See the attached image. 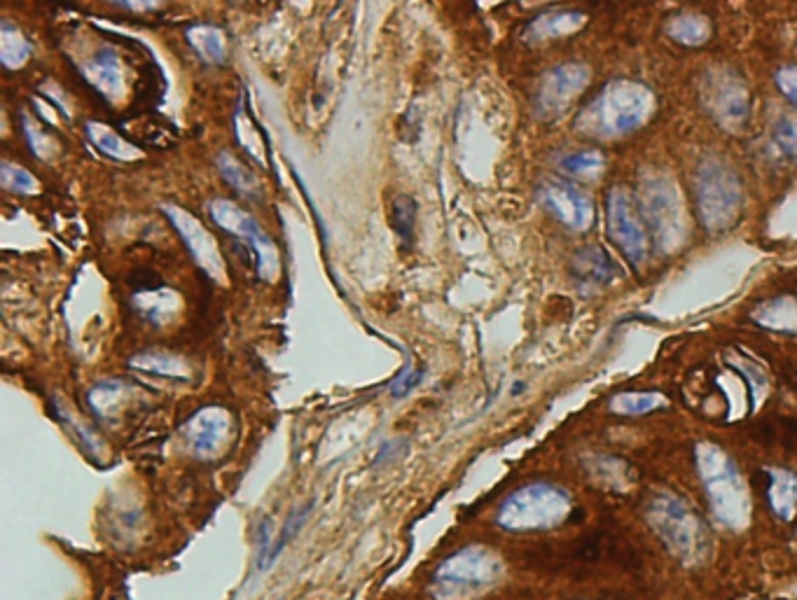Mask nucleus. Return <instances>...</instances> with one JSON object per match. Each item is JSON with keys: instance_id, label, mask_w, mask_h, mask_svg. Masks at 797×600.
<instances>
[{"instance_id": "obj_25", "label": "nucleus", "mask_w": 797, "mask_h": 600, "mask_svg": "<svg viewBox=\"0 0 797 600\" xmlns=\"http://www.w3.org/2000/svg\"><path fill=\"white\" fill-rule=\"evenodd\" d=\"M669 36L681 44H701L709 38V24L697 14H681L669 22Z\"/></svg>"}, {"instance_id": "obj_18", "label": "nucleus", "mask_w": 797, "mask_h": 600, "mask_svg": "<svg viewBox=\"0 0 797 600\" xmlns=\"http://www.w3.org/2000/svg\"><path fill=\"white\" fill-rule=\"evenodd\" d=\"M768 496L774 514H779L784 521H790L797 512V476L786 470L770 472Z\"/></svg>"}, {"instance_id": "obj_13", "label": "nucleus", "mask_w": 797, "mask_h": 600, "mask_svg": "<svg viewBox=\"0 0 797 600\" xmlns=\"http://www.w3.org/2000/svg\"><path fill=\"white\" fill-rule=\"evenodd\" d=\"M229 433V413L223 407L199 409L186 425V439L197 454H213L220 449Z\"/></svg>"}, {"instance_id": "obj_16", "label": "nucleus", "mask_w": 797, "mask_h": 600, "mask_svg": "<svg viewBox=\"0 0 797 600\" xmlns=\"http://www.w3.org/2000/svg\"><path fill=\"white\" fill-rule=\"evenodd\" d=\"M129 365L143 374L164 376V379H174V381H188L190 376V367L182 362V358L168 356V353H160V350L141 353V356L131 358Z\"/></svg>"}, {"instance_id": "obj_6", "label": "nucleus", "mask_w": 797, "mask_h": 600, "mask_svg": "<svg viewBox=\"0 0 797 600\" xmlns=\"http://www.w3.org/2000/svg\"><path fill=\"white\" fill-rule=\"evenodd\" d=\"M208 215L211 220L223 227L227 234H232L237 241L246 243V248L255 259L260 279L271 283L276 276H279L281 259L279 251H276V243L269 239L265 229L257 225L251 213H246L235 202H229V199H213V202H208Z\"/></svg>"}, {"instance_id": "obj_24", "label": "nucleus", "mask_w": 797, "mask_h": 600, "mask_svg": "<svg viewBox=\"0 0 797 600\" xmlns=\"http://www.w3.org/2000/svg\"><path fill=\"white\" fill-rule=\"evenodd\" d=\"M312 512H314V502H306V505H302V507H295V510L288 514V519L283 521L281 533L276 535V540H274V547H271V553H269V567H271L276 561H279V557L283 553V549H286L290 542H293V537L304 528V523H306V519L312 516Z\"/></svg>"}, {"instance_id": "obj_21", "label": "nucleus", "mask_w": 797, "mask_h": 600, "mask_svg": "<svg viewBox=\"0 0 797 600\" xmlns=\"http://www.w3.org/2000/svg\"><path fill=\"white\" fill-rule=\"evenodd\" d=\"M131 391H134V386H129V383L119 381V379L99 381L97 386L89 388L87 403H89L91 411H97L99 417H109L113 409H117L119 405L127 403V397H129Z\"/></svg>"}, {"instance_id": "obj_20", "label": "nucleus", "mask_w": 797, "mask_h": 600, "mask_svg": "<svg viewBox=\"0 0 797 600\" xmlns=\"http://www.w3.org/2000/svg\"><path fill=\"white\" fill-rule=\"evenodd\" d=\"M87 136H89V141L103 152V155H109L113 159L131 162V159L141 157V150L127 143L117 131L101 125V122H87Z\"/></svg>"}, {"instance_id": "obj_19", "label": "nucleus", "mask_w": 797, "mask_h": 600, "mask_svg": "<svg viewBox=\"0 0 797 600\" xmlns=\"http://www.w3.org/2000/svg\"><path fill=\"white\" fill-rule=\"evenodd\" d=\"M186 36H188L190 48L204 61H208V64H223L227 42H225V34L218 26L194 24L188 28Z\"/></svg>"}, {"instance_id": "obj_27", "label": "nucleus", "mask_w": 797, "mask_h": 600, "mask_svg": "<svg viewBox=\"0 0 797 600\" xmlns=\"http://www.w3.org/2000/svg\"><path fill=\"white\" fill-rule=\"evenodd\" d=\"M414 218H417V202L409 194H397L391 204V225L405 243L412 241Z\"/></svg>"}, {"instance_id": "obj_9", "label": "nucleus", "mask_w": 797, "mask_h": 600, "mask_svg": "<svg viewBox=\"0 0 797 600\" xmlns=\"http://www.w3.org/2000/svg\"><path fill=\"white\" fill-rule=\"evenodd\" d=\"M701 103L718 125L728 129H742L748 117L746 87L730 71H713L704 78Z\"/></svg>"}, {"instance_id": "obj_26", "label": "nucleus", "mask_w": 797, "mask_h": 600, "mask_svg": "<svg viewBox=\"0 0 797 600\" xmlns=\"http://www.w3.org/2000/svg\"><path fill=\"white\" fill-rule=\"evenodd\" d=\"M665 405V397L657 393H627V395H618L610 403V409L616 413H627V417H641V413H648L660 409Z\"/></svg>"}, {"instance_id": "obj_17", "label": "nucleus", "mask_w": 797, "mask_h": 600, "mask_svg": "<svg viewBox=\"0 0 797 600\" xmlns=\"http://www.w3.org/2000/svg\"><path fill=\"white\" fill-rule=\"evenodd\" d=\"M585 22L580 12H552V14H543L535 22H531L524 30L527 40H549V38H559L566 34H573Z\"/></svg>"}, {"instance_id": "obj_28", "label": "nucleus", "mask_w": 797, "mask_h": 600, "mask_svg": "<svg viewBox=\"0 0 797 600\" xmlns=\"http://www.w3.org/2000/svg\"><path fill=\"white\" fill-rule=\"evenodd\" d=\"M0 184L12 194H38L40 192V182L30 176L26 168L12 164V162H3L0 166Z\"/></svg>"}, {"instance_id": "obj_14", "label": "nucleus", "mask_w": 797, "mask_h": 600, "mask_svg": "<svg viewBox=\"0 0 797 600\" xmlns=\"http://www.w3.org/2000/svg\"><path fill=\"white\" fill-rule=\"evenodd\" d=\"M85 75L109 101H117L125 94V68L113 48H101L85 66Z\"/></svg>"}, {"instance_id": "obj_5", "label": "nucleus", "mask_w": 797, "mask_h": 600, "mask_svg": "<svg viewBox=\"0 0 797 600\" xmlns=\"http://www.w3.org/2000/svg\"><path fill=\"white\" fill-rule=\"evenodd\" d=\"M571 498L561 488L549 484H531L519 488L503 502L498 523L510 531H541L555 528L569 516Z\"/></svg>"}, {"instance_id": "obj_10", "label": "nucleus", "mask_w": 797, "mask_h": 600, "mask_svg": "<svg viewBox=\"0 0 797 600\" xmlns=\"http://www.w3.org/2000/svg\"><path fill=\"white\" fill-rule=\"evenodd\" d=\"M164 213L176 227V232L180 234L182 243L188 245V251L197 265L208 273L211 281L223 283L225 281V259L218 248V241L213 239L211 232H206V227L199 222L192 213L182 210L174 204L164 206Z\"/></svg>"}, {"instance_id": "obj_32", "label": "nucleus", "mask_w": 797, "mask_h": 600, "mask_svg": "<svg viewBox=\"0 0 797 600\" xmlns=\"http://www.w3.org/2000/svg\"><path fill=\"white\" fill-rule=\"evenodd\" d=\"M774 80L779 89L797 105V66H784L774 75Z\"/></svg>"}, {"instance_id": "obj_15", "label": "nucleus", "mask_w": 797, "mask_h": 600, "mask_svg": "<svg viewBox=\"0 0 797 600\" xmlns=\"http://www.w3.org/2000/svg\"><path fill=\"white\" fill-rule=\"evenodd\" d=\"M573 271L582 283L590 285H606L616 276V265L612 259L596 245H587L573 257Z\"/></svg>"}, {"instance_id": "obj_7", "label": "nucleus", "mask_w": 797, "mask_h": 600, "mask_svg": "<svg viewBox=\"0 0 797 600\" xmlns=\"http://www.w3.org/2000/svg\"><path fill=\"white\" fill-rule=\"evenodd\" d=\"M641 215L650 237L662 251H676L685 239V220L676 188L665 176H650L643 180Z\"/></svg>"}, {"instance_id": "obj_31", "label": "nucleus", "mask_w": 797, "mask_h": 600, "mask_svg": "<svg viewBox=\"0 0 797 600\" xmlns=\"http://www.w3.org/2000/svg\"><path fill=\"white\" fill-rule=\"evenodd\" d=\"M774 138L781 150L797 157V117L781 119L774 129Z\"/></svg>"}, {"instance_id": "obj_4", "label": "nucleus", "mask_w": 797, "mask_h": 600, "mask_svg": "<svg viewBox=\"0 0 797 600\" xmlns=\"http://www.w3.org/2000/svg\"><path fill=\"white\" fill-rule=\"evenodd\" d=\"M699 218L709 232H728L737 222L742 208V184L732 168L718 159H707L697 171Z\"/></svg>"}, {"instance_id": "obj_22", "label": "nucleus", "mask_w": 797, "mask_h": 600, "mask_svg": "<svg viewBox=\"0 0 797 600\" xmlns=\"http://www.w3.org/2000/svg\"><path fill=\"white\" fill-rule=\"evenodd\" d=\"M218 171L237 192H241L246 199H257L260 192H263L260 190V180L255 178V174H251L249 168L243 166L235 155H229V152H220L218 155Z\"/></svg>"}, {"instance_id": "obj_23", "label": "nucleus", "mask_w": 797, "mask_h": 600, "mask_svg": "<svg viewBox=\"0 0 797 600\" xmlns=\"http://www.w3.org/2000/svg\"><path fill=\"white\" fill-rule=\"evenodd\" d=\"M28 56H30V42L26 40V36L14 24L3 22V26H0V59H3V66L22 68Z\"/></svg>"}, {"instance_id": "obj_3", "label": "nucleus", "mask_w": 797, "mask_h": 600, "mask_svg": "<svg viewBox=\"0 0 797 600\" xmlns=\"http://www.w3.org/2000/svg\"><path fill=\"white\" fill-rule=\"evenodd\" d=\"M699 474L716 516L730 528H744L748 521V494L730 456L713 444L699 446Z\"/></svg>"}, {"instance_id": "obj_12", "label": "nucleus", "mask_w": 797, "mask_h": 600, "mask_svg": "<svg viewBox=\"0 0 797 600\" xmlns=\"http://www.w3.org/2000/svg\"><path fill=\"white\" fill-rule=\"evenodd\" d=\"M541 204L566 227L582 232L592 225V202L585 192L561 180H549L539 190Z\"/></svg>"}, {"instance_id": "obj_29", "label": "nucleus", "mask_w": 797, "mask_h": 600, "mask_svg": "<svg viewBox=\"0 0 797 600\" xmlns=\"http://www.w3.org/2000/svg\"><path fill=\"white\" fill-rule=\"evenodd\" d=\"M561 171L571 176H599L606 166V159L602 152H573L566 155L561 162Z\"/></svg>"}, {"instance_id": "obj_33", "label": "nucleus", "mask_w": 797, "mask_h": 600, "mask_svg": "<svg viewBox=\"0 0 797 600\" xmlns=\"http://www.w3.org/2000/svg\"><path fill=\"white\" fill-rule=\"evenodd\" d=\"M405 451H407V442L405 439H391L387 444H381V449H379V454L375 458V465L391 463V460L401 458Z\"/></svg>"}, {"instance_id": "obj_11", "label": "nucleus", "mask_w": 797, "mask_h": 600, "mask_svg": "<svg viewBox=\"0 0 797 600\" xmlns=\"http://www.w3.org/2000/svg\"><path fill=\"white\" fill-rule=\"evenodd\" d=\"M590 80V68L582 64H564L549 71L535 94V107L543 117H557L566 111Z\"/></svg>"}, {"instance_id": "obj_1", "label": "nucleus", "mask_w": 797, "mask_h": 600, "mask_svg": "<svg viewBox=\"0 0 797 600\" xmlns=\"http://www.w3.org/2000/svg\"><path fill=\"white\" fill-rule=\"evenodd\" d=\"M653 107L655 99L643 85L610 82L580 113L578 129L592 138H618L638 129L650 117Z\"/></svg>"}, {"instance_id": "obj_30", "label": "nucleus", "mask_w": 797, "mask_h": 600, "mask_svg": "<svg viewBox=\"0 0 797 600\" xmlns=\"http://www.w3.org/2000/svg\"><path fill=\"white\" fill-rule=\"evenodd\" d=\"M423 376H426V369L414 367V362L409 360V362L401 369V372H397V376L391 381V386H389L391 397H395V399L407 397V395H409L414 388H417L419 383L423 381Z\"/></svg>"}, {"instance_id": "obj_2", "label": "nucleus", "mask_w": 797, "mask_h": 600, "mask_svg": "<svg viewBox=\"0 0 797 600\" xmlns=\"http://www.w3.org/2000/svg\"><path fill=\"white\" fill-rule=\"evenodd\" d=\"M646 516L669 551L683 563H701L709 553V535L687 505L671 494H655L646 505Z\"/></svg>"}, {"instance_id": "obj_8", "label": "nucleus", "mask_w": 797, "mask_h": 600, "mask_svg": "<svg viewBox=\"0 0 797 600\" xmlns=\"http://www.w3.org/2000/svg\"><path fill=\"white\" fill-rule=\"evenodd\" d=\"M608 234L612 243L630 257L634 265H641L648 257V229L643 215L632 199V194L616 188L608 194Z\"/></svg>"}]
</instances>
